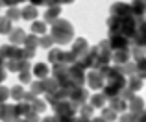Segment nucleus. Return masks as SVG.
Masks as SVG:
<instances>
[{"instance_id":"f8f14e48","label":"nucleus","mask_w":146,"mask_h":122,"mask_svg":"<svg viewBox=\"0 0 146 122\" xmlns=\"http://www.w3.org/2000/svg\"><path fill=\"white\" fill-rule=\"evenodd\" d=\"M135 68H137V72L135 74L139 76V78H146V58H141V59H137L135 61Z\"/></svg>"},{"instance_id":"2f4dec72","label":"nucleus","mask_w":146,"mask_h":122,"mask_svg":"<svg viewBox=\"0 0 146 122\" xmlns=\"http://www.w3.org/2000/svg\"><path fill=\"white\" fill-rule=\"evenodd\" d=\"M74 122H91V119H85V117H82V119H76Z\"/></svg>"},{"instance_id":"a878e982","label":"nucleus","mask_w":146,"mask_h":122,"mask_svg":"<svg viewBox=\"0 0 146 122\" xmlns=\"http://www.w3.org/2000/svg\"><path fill=\"white\" fill-rule=\"evenodd\" d=\"M52 43H54V39H52L50 35H46V33L39 37V44H41L43 48H50V46H52Z\"/></svg>"},{"instance_id":"9b49d317","label":"nucleus","mask_w":146,"mask_h":122,"mask_svg":"<svg viewBox=\"0 0 146 122\" xmlns=\"http://www.w3.org/2000/svg\"><path fill=\"white\" fill-rule=\"evenodd\" d=\"M33 74H35L39 80H44L48 76V67L44 63H37L35 67H33Z\"/></svg>"},{"instance_id":"4468645a","label":"nucleus","mask_w":146,"mask_h":122,"mask_svg":"<svg viewBox=\"0 0 146 122\" xmlns=\"http://www.w3.org/2000/svg\"><path fill=\"white\" fill-rule=\"evenodd\" d=\"M117 111H113L111 107H102V119L107 120V122H115L117 120Z\"/></svg>"},{"instance_id":"7c9ffc66","label":"nucleus","mask_w":146,"mask_h":122,"mask_svg":"<svg viewBox=\"0 0 146 122\" xmlns=\"http://www.w3.org/2000/svg\"><path fill=\"white\" fill-rule=\"evenodd\" d=\"M41 122H56V119H54V117H46V119H43Z\"/></svg>"},{"instance_id":"4be33fe9","label":"nucleus","mask_w":146,"mask_h":122,"mask_svg":"<svg viewBox=\"0 0 146 122\" xmlns=\"http://www.w3.org/2000/svg\"><path fill=\"white\" fill-rule=\"evenodd\" d=\"M32 109H33L35 113H43L44 109H46V104H44L43 100H39V98L35 96V98H33V102H32Z\"/></svg>"},{"instance_id":"2eb2a0df","label":"nucleus","mask_w":146,"mask_h":122,"mask_svg":"<svg viewBox=\"0 0 146 122\" xmlns=\"http://www.w3.org/2000/svg\"><path fill=\"white\" fill-rule=\"evenodd\" d=\"M106 102H107V98L104 96L102 93L94 94V96L91 98V105H93V107H106Z\"/></svg>"},{"instance_id":"f257e3e1","label":"nucleus","mask_w":146,"mask_h":122,"mask_svg":"<svg viewBox=\"0 0 146 122\" xmlns=\"http://www.w3.org/2000/svg\"><path fill=\"white\" fill-rule=\"evenodd\" d=\"M72 35H74V30H72L70 22L63 21V19H56V21L52 22V35L50 37L54 39V43L65 44L72 39Z\"/></svg>"},{"instance_id":"aec40b11","label":"nucleus","mask_w":146,"mask_h":122,"mask_svg":"<svg viewBox=\"0 0 146 122\" xmlns=\"http://www.w3.org/2000/svg\"><path fill=\"white\" fill-rule=\"evenodd\" d=\"M6 19H9V21H17V19H21V9H17L15 6H9V7H7V13H6Z\"/></svg>"},{"instance_id":"0eeeda50","label":"nucleus","mask_w":146,"mask_h":122,"mask_svg":"<svg viewBox=\"0 0 146 122\" xmlns=\"http://www.w3.org/2000/svg\"><path fill=\"white\" fill-rule=\"evenodd\" d=\"M128 104H129V111L135 113V115H139V113L144 109V100H143V98H139V96H133Z\"/></svg>"},{"instance_id":"bb28decb","label":"nucleus","mask_w":146,"mask_h":122,"mask_svg":"<svg viewBox=\"0 0 146 122\" xmlns=\"http://www.w3.org/2000/svg\"><path fill=\"white\" fill-rule=\"evenodd\" d=\"M21 72V76H19V78H21V82L22 83H30L32 82V74H30V68H24V70H19Z\"/></svg>"},{"instance_id":"6ab92c4d","label":"nucleus","mask_w":146,"mask_h":122,"mask_svg":"<svg viewBox=\"0 0 146 122\" xmlns=\"http://www.w3.org/2000/svg\"><path fill=\"white\" fill-rule=\"evenodd\" d=\"M11 30H13V28H11V21H9V19L0 17V33H6V35H7Z\"/></svg>"},{"instance_id":"423d86ee","label":"nucleus","mask_w":146,"mask_h":122,"mask_svg":"<svg viewBox=\"0 0 146 122\" xmlns=\"http://www.w3.org/2000/svg\"><path fill=\"white\" fill-rule=\"evenodd\" d=\"M109 107L113 109V111H117V113H122V111H126L128 109V102L126 100H122L120 96H115V98H109Z\"/></svg>"},{"instance_id":"9d476101","label":"nucleus","mask_w":146,"mask_h":122,"mask_svg":"<svg viewBox=\"0 0 146 122\" xmlns=\"http://www.w3.org/2000/svg\"><path fill=\"white\" fill-rule=\"evenodd\" d=\"M59 11H61V7H59V6H52V7H48L46 13H44V22H50V24H52V22L57 19Z\"/></svg>"},{"instance_id":"6e6552de","label":"nucleus","mask_w":146,"mask_h":122,"mask_svg":"<svg viewBox=\"0 0 146 122\" xmlns=\"http://www.w3.org/2000/svg\"><path fill=\"white\" fill-rule=\"evenodd\" d=\"M126 87L131 91H139L141 87H143V78H139L137 74H131L128 76V82H126Z\"/></svg>"},{"instance_id":"f704fd0d","label":"nucleus","mask_w":146,"mask_h":122,"mask_svg":"<svg viewBox=\"0 0 146 122\" xmlns=\"http://www.w3.org/2000/svg\"><path fill=\"white\" fill-rule=\"evenodd\" d=\"M61 4H70V2H74V0H59Z\"/></svg>"},{"instance_id":"a211bd4d","label":"nucleus","mask_w":146,"mask_h":122,"mask_svg":"<svg viewBox=\"0 0 146 122\" xmlns=\"http://www.w3.org/2000/svg\"><path fill=\"white\" fill-rule=\"evenodd\" d=\"M9 96L13 98V100H17V102H21L22 100V96H24V89H22L21 85H17V87H13V89H9Z\"/></svg>"},{"instance_id":"c756f323","label":"nucleus","mask_w":146,"mask_h":122,"mask_svg":"<svg viewBox=\"0 0 146 122\" xmlns=\"http://www.w3.org/2000/svg\"><path fill=\"white\" fill-rule=\"evenodd\" d=\"M30 2H32V6H41V4H44V0H30Z\"/></svg>"},{"instance_id":"ddd939ff","label":"nucleus","mask_w":146,"mask_h":122,"mask_svg":"<svg viewBox=\"0 0 146 122\" xmlns=\"http://www.w3.org/2000/svg\"><path fill=\"white\" fill-rule=\"evenodd\" d=\"M32 32L35 33V35H44V33H46V22H41V21H35L32 24Z\"/></svg>"},{"instance_id":"4c0bfd02","label":"nucleus","mask_w":146,"mask_h":122,"mask_svg":"<svg viewBox=\"0 0 146 122\" xmlns=\"http://www.w3.org/2000/svg\"><path fill=\"white\" fill-rule=\"evenodd\" d=\"M144 80H146V78H144Z\"/></svg>"},{"instance_id":"5701e85b","label":"nucleus","mask_w":146,"mask_h":122,"mask_svg":"<svg viewBox=\"0 0 146 122\" xmlns=\"http://www.w3.org/2000/svg\"><path fill=\"white\" fill-rule=\"evenodd\" d=\"M144 46H137V44H133V48H131V52H129V56H133V59H141V58H144Z\"/></svg>"},{"instance_id":"1a4fd4ad","label":"nucleus","mask_w":146,"mask_h":122,"mask_svg":"<svg viewBox=\"0 0 146 122\" xmlns=\"http://www.w3.org/2000/svg\"><path fill=\"white\" fill-rule=\"evenodd\" d=\"M37 7L35 6H32V4H30V6H26L24 9L21 11V17L22 19H26V21H35V17H37Z\"/></svg>"},{"instance_id":"72a5a7b5","label":"nucleus","mask_w":146,"mask_h":122,"mask_svg":"<svg viewBox=\"0 0 146 122\" xmlns=\"http://www.w3.org/2000/svg\"><path fill=\"white\" fill-rule=\"evenodd\" d=\"M91 122H107V120H104V119H91Z\"/></svg>"},{"instance_id":"393cba45","label":"nucleus","mask_w":146,"mask_h":122,"mask_svg":"<svg viewBox=\"0 0 146 122\" xmlns=\"http://www.w3.org/2000/svg\"><path fill=\"white\" fill-rule=\"evenodd\" d=\"M120 122H137V115L135 113H131V111H122V115H120Z\"/></svg>"},{"instance_id":"e433bc0d","label":"nucleus","mask_w":146,"mask_h":122,"mask_svg":"<svg viewBox=\"0 0 146 122\" xmlns=\"http://www.w3.org/2000/svg\"><path fill=\"white\" fill-rule=\"evenodd\" d=\"M0 6H2V4H0Z\"/></svg>"},{"instance_id":"412c9836","label":"nucleus","mask_w":146,"mask_h":122,"mask_svg":"<svg viewBox=\"0 0 146 122\" xmlns=\"http://www.w3.org/2000/svg\"><path fill=\"white\" fill-rule=\"evenodd\" d=\"M21 63H22V59H7L6 68L11 72H17V70H21Z\"/></svg>"},{"instance_id":"b1692460","label":"nucleus","mask_w":146,"mask_h":122,"mask_svg":"<svg viewBox=\"0 0 146 122\" xmlns=\"http://www.w3.org/2000/svg\"><path fill=\"white\" fill-rule=\"evenodd\" d=\"M80 113H82V117H85V119H91L93 117V111H94V107L93 105H80Z\"/></svg>"},{"instance_id":"7ed1b4c3","label":"nucleus","mask_w":146,"mask_h":122,"mask_svg":"<svg viewBox=\"0 0 146 122\" xmlns=\"http://www.w3.org/2000/svg\"><path fill=\"white\" fill-rule=\"evenodd\" d=\"M72 54L76 56V61H78L80 58H83V56L89 52V43H87L85 39H76L74 44H72Z\"/></svg>"},{"instance_id":"dca6fc26","label":"nucleus","mask_w":146,"mask_h":122,"mask_svg":"<svg viewBox=\"0 0 146 122\" xmlns=\"http://www.w3.org/2000/svg\"><path fill=\"white\" fill-rule=\"evenodd\" d=\"M22 43L26 44L24 48H35L37 44H39V35H35V33H32V35H26Z\"/></svg>"},{"instance_id":"cd10ccee","label":"nucleus","mask_w":146,"mask_h":122,"mask_svg":"<svg viewBox=\"0 0 146 122\" xmlns=\"http://www.w3.org/2000/svg\"><path fill=\"white\" fill-rule=\"evenodd\" d=\"M7 98H9V89H7V87H2V85H0V104H4Z\"/></svg>"},{"instance_id":"39448f33","label":"nucleus","mask_w":146,"mask_h":122,"mask_svg":"<svg viewBox=\"0 0 146 122\" xmlns=\"http://www.w3.org/2000/svg\"><path fill=\"white\" fill-rule=\"evenodd\" d=\"M9 41H11V44H15V46H19V44L24 41V37H26V32L22 28H15V30H11L9 33Z\"/></svg>"},{"instance_id":"f03ea898","label":"nucleus","mask_w":146,"mask_h":122,"mask_svg":"<svg viewBox=\"0 0 146 122\" xmlns=\"http://www.w3.org/2000/svg\"><path fill=\"white\" fill-rule=\"evenodd\" d=\"M87 83H89L91 89H102L104 83H106V78L102 76V72H100V70L89 68V74H87Z\"/></svg>"},{"instance_id":"c85d7f7f","label":"nucleus","mask_w":146,"mask_h":122,"mask_svg":"<svg viewBox=\"0 0 146 122\" xmlns=\"http://www.w3.org/2000/svg\"><path fill=\"white\" fill-rule=\"evenodd\" d=\"M0 4H4V6H15V0H0Z\"/></svg>"},{"instance_id":"f3484780","label":"nucleus","mask_w":146,"mask_h":122,"mask_svg":"<svg viewBox=\"0 0 146 122\" xmlns=\"http://www.w3.org/2000/svg\"><path fill=\"white\" fill-rule=\"evenodd\" d=\"M30 93L35 94V96H39V94L44 93V85H43V80H39V82H33L32 85H30Z\"/></svg>"},{"instance_id":"c9c22d12","label":"nucleus","mask_w":146,"mask_h":122,"mask_svg":"<svg viewBox=\"0 0 146 122\" xmlns=\"http://www.w3.org/2000/svg\"><path fill=\"white\" fill-rule=\"evenodd\" d=\"M19 2H26V0H15V4H19Z\"/></svg>"},{"instance_id":"473e14b6","label":"nucleus","mask_w":146,"mask_h":122,"mask_svg":"<svg viewBox=\"0 0 146 122\" xmlns=\"http://www.w3.org/2000/svg\"><path fill=\"white\" fill-rule=\"evenodd\" d=\"M4 119V104H0V120Z\"/></svg>"},{"instance_id":"20e7f679","label":"nucleus","mask_w":146,"mask_h":122,"mask_svg":"<svg viewBox=\"0 0 146 122\" xmlns=\"http://www.w3.org/2000/svg\"><path fill=\"white\" fill-rule=\"evenodd\" d=\"M109 59H113L115 65L120 67V65H124V63H128V61H129V50H113Z\"/></svg>"}]
</instances>
